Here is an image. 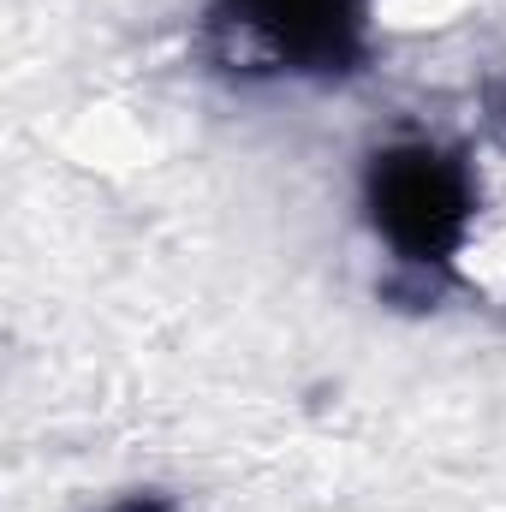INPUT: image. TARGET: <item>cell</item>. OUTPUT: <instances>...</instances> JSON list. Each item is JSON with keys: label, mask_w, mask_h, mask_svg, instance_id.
I'll return each mask as SVG.
<instances>
[{"label": "cell", "mask_w": 506, "mask_h": 512, "mask_svg": "<svg viewBox=\"0 0 506 512\" xmlns=\"http://www.w3.org/2000/svg\"><path fill=\"white\" fill-rule=\"evenodd\" d=\"M364 221L393 256L387 298H441L477 239V167L441 137H387L364 161Z\"/></svg>", "instance_id": "1"}, {"label": "cell", "mask_w": 506, "mask_h": 512, "mask_svg": "<svg viewBox=\"0 0 506 512\" xmlns=\"http://www.w3.org/2000/svg\"><path fill=\"white\" fill-rule=\"evenodd\" d=\"M376 0H209V60L233 78L340 84L370 60Z\"/></svg>", "instance_id": "2"}, {"label": "cell", "mask_w": 506, "mask_h": 512, "mask_svg": "<svg viewBox=\"0 0 506 512\" xmlns=\"http://www.w3.org/2000/svg\"><path fill=\"white\" fill-rule=\"evenodd\" d=\"M90 512H185L179 495H167V489H126V495H108L102 507Z\"/></svg>", "instance_id": "3"}]
</instances>
